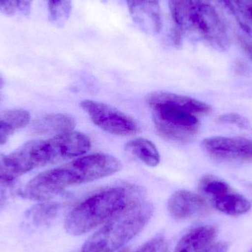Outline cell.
<instances>
[{
  "label": "cell",
  "mask_w": 252,
  "mask_h": 252,
  "mask_svg": "<svg viewBox=\"0 0 252 252\" xmlns=\"http://www.w3.org/2000/svg\"><path fill=\"white\" fill-rule=\"evenodd\" d=\"M117 252H130V250H129L128 249L124 248Z\"/></svg>",
  "instance_id": "obj_31"
},
{
  "label": "cell",
  "mask_w": 252,
  "mask_h": 252,
  "mask_svg": "<svg viewBox=\"0 0 252 252\" xmlns=\"http://www.w3.org/2000/svg\"><path fill=\"white\" fill-rule=\"evenodd\" d=\"M217 236L214 226H198L182 237L173 252H210Z\"/></svg>",
  "instance_id": "obj_13"
},
{
  "label": "cell",
  "mask_w": 252,
  "mask_h": 252,
  "mask_svg": "<svg viewBox=\"0 0 252 252\" xmlns=\"http://www.w3.org/2000/svg\"><path fill=\"white\" fill-rule=\"evenodd\" d=\"M200 190L211 198L231 192L230 187L220 179L205 176L201 179L199 185Z\"/></svg>",
  "instance_id": "obj_20"
},
{
  "label": "cell",
  "mask_w": 252,
  "mask_h": 252,
  "mask_svg": "<svg viewBox=\"0 0 252 252\" xmlns=\"http://www.w3.org/2000/svg\"><path fill=\"white\" fill-rule=\"evenodd\" d=\"M125 148L127 152L149 167H156L159 163V153L155 145L148 139L144 138L132 139L126 144Z\"/></svg>",
  "instance_id": "obj_16"
},
{
  "label": "cell",
  "mask_w": 252,
  "mask_h": 252,
  "mask_svg": "<svg viewBox=\"0 0 252 252\" xmlns=\"http://www.w3.org/2000/svg\"><path fill=\"white\" fill-rule=\"evenodd\" d=\"M26 145L32 170L81 157L92 146L87 135L73 130L44 140L30 141Z\"/></svg>",
  "instance_id": "obj_4"
},
{
  "label": "cell",
  "mask_w": 252,
  "mask_h": 252,
  "mask_svg": "<svg viewBox=\"0 0 252 252\" xmlns=\"http://www.w3.org/2000/svg\"><path fill=\"white\" fill-rule=\"evenodd\" d=\"M49 19L58 27H63L70 16L72 0H47Z\"/></svg>",
  "instance_id": "obj_19"
},
{
  "label": "cell",
  "mask_w": 252,
  "mask_h": 252,
  "mask_svg": "<svg viewBox=\"0 0 252 252\" xmlns=\"http://www.w3.org/2000/svg\"><path fill=\"white\" fill-rule=\"evenodd\" d=\"M154 207L146 200L129 206L105 222L87 240L81 252H117L147 226Z\"/></svg>",
  "instance_id": "obj_3"
},
{
  "label": "cell",
  "mask_w": 252,
  "mask_h": 252,
  "mask_svg": "<svg viewBox=\"0 0 252 252\" xmlns=\"http://www.w3.org/2000/svg\"><path fill=\"white\" fill-rule=\"evenodd\" d=\"M207 209V203L202 197L188 190L174 192L167 203L169 213L176 220L190 219Z\"/></svg>",
  "instance_id": "obj_11"
},
{
  "label": "cell",
  "mask_w": 252,
  "mask_h": 252,
  "mask_svg": "<svg viewBox=\"0 0 252 252\" xmlns=\"http://www.w3.org/2000/svg\"><path fill=\"white\" fill-rule=\"evenodd\" d=\"M146 100L150 106L155 104L169 105L177 109L186 111L195 116L207 115L211 111L210 106L204 102L186 96L165 92L151 93L147 97Z\"/></svg>",
  "instance_id": "obj_12"
},
{
  "label": "cell",
  "mask_w": 252,
  "mask_h": 252,
  "mask_svg": "<svg viewBox=\"0 0 252 252\" xmlns=\"http://www.w3.org/2000/svg\"><path fill=\"white\" fill-rule=\"evenodd\" d=\"M198 1L199 36L216 50L226 51L230 46L229 30L235 24L237 25L229 0Z\"/></svg>",
  "instance_id": "obj_5"
},
{
  "label": "cell",
  "mask_w": 252,
  "mask_h": 252,
  "mask_svg": "<svg viewBox=\"0 0 252 252\" xmlns=\"http://www.w3.org/2000/svg\"><path fill=\"white\" fill-rule=\"evenodd\" d=\"M213 206L221 213L236 216L247 213L251 209V203L245 197L231 192L211 198Z\"/></svg>",
  "instance_id": "obj_15"
},
{
  "label": "cell",
  "mask_w": 252,
  "mask_h": 252,
  "mask_svg": "<svg viewBox=\"0 0 252 252\" xmlns=\"http://www.w3.org/2000/svg\"><path fill=\"white\" fill-rule=\"evenodd\" d=\"M229 250V244L226 242H220L214 244L210 252H227Z\"/></svg>",
  "instance_id": "obj_28"
},
{
  "label": "cell",
  "mask_w": 252,
  "mask_h": 252,
  "mask_svg": "<svg viewBox=\"0 0 252 252\" xmlns=\"http://www.w3.org/2000/svg\"><path fill=\"white\" fill-rule=\"evenodd\" d=\"M240 31L252 33V0H229Z\"/></svg>",
  "instance_id": "obj_17"
},
{
  "label": "cell",
  "mask_w": 252,
  "mask_h": 252,
  "mask_svg": "<svg viewBox=\"0 0 252 252\" xmlns=\"http://www.w3.org/2000/svg\"><path fill=\"white\" fill-rule=\"evenodd\" d=\"M145 199L142 188L120 185L93 194L72 209L66 216L64 228L72 236L91 232L129 206Z\"/></svg>",
  "instance_id": "obj_2"
},
{
  "label": "cell",
  "mask_w": 252,
  "mask_h": 252,
  "mask_svg": "<svg viewBox=\"0 0 252 252\" xmlns=\"http://www.w3.org/2000/svg\"><path fill=\"white\" fill-rule=\"evenodd\" d=\"M151 107L156 129L162 137L185 142L198 133L200 123L195 115L169 105L155 104Z\"/></svg>",
  "instance_id": "obj_6"
},
{
  "label": "cell",
  "mask_w": 252,
  "mask_h": 252,
  "mask_svg": "<svg viewBox=\"0 0 252 252\" xmlns=\"http://www.w3.org/2000/svg\"><path fill=\"white\" fill-rule=\"evenodd\" d=\"M75 126V120L70 116L62 114H50L37 120L33 128L38 134L55 136L72 131Z\"/></svg>",
  "instance_id": "obj_14"
},
{
  "label": "cell",
  "mask_w": 252,
  "mask_h": 252,
  "mask_svg": "<svg viewBox=\"0 0 252 252\" xmlns=\"http://www.w3.org/2000/svg\"><path fill=\"white\" fill-rule=\"evenodd\" d=\"M31 119L30 112L23 109H13L0 114V120L14 130L26 127Z\"/></svg>",
  "instance_id": "obj_21"
},
{
  "label": "cell",
  "mask_w": 252,
  "mask_h": 252,
  "mask_svg": "<svg viewBox=\"0 0 252 252\" xmlns=\"http://www.w3.org/2000/svg\"><path fill=\"white\" fill-rule=\"evenodd\" d=\"M15 130L0 120V145L7 142Z\"/></svg>",
  "instance_id": "obj_26"
},
{
  "label": "cell",
  "mask_w": 252,
  "mask_h": 252,
  "mask_svg": "<svg viewBox=\"0 0 252 252\" xmlns=\"http://www.w3.org/2000/svg\"><path fill=\"white\" fill-rule=\"evenodd\" d=\"M237 38L244 51L252 60V33H247L238 30Z\"/></svg>",
  "instance_id": "obj_23"
},
{
  "label": "cell",
  "mask_w": 252,
  "mask_h": 252,
  "mask_svg": "<svg viewBox=\"0 0 252 252\" xmlns=\"http://www.w3.org/2000/svg\"><path fill=\"white\" fill-rule=\"evenodd\" d=\"M60 208L61 204L59 203L43 201L31 209L30 216L35 224L44 226L56 219Z\"/></svg>",
  "instance_id": "obj_18"
},
{
  "label": "cell",
  "mask_w": 252,
  "mask_h": 252,
  "mask_svg": "<svg viewBox=\"0 0 252 252\" xmlns=\"http://www.w3.org/2000/svg\"><path fill=\"white\" fill-rule=\"evenodd\" d=\"M133 22L143 32L157 34L162 28L159 0H126Z\"/></svg>",
  "instance_id": "obj_9"
},
{
  "label": "cell",
  "mask_w": 252,
  "mask_h": 252,
  "mask_svg": "<svg viewBox=\"0 0 252 252\" xmlns=\"http://www.w3.org/2000/svg\"><path fill=\"white\" fill-rule=\"evenodd\" d=\"M15 182L6 180V179L0 178V205L7 199L10 192L13 190Z\"/></svg>",
  "instance_id": "obj_24"
},
{
  "label": "cell",
  "mask_w": 252,
  "mask_h": 252,
  "mask_svg": "<svg viewBox=\"0 0 252 252\" xmlns=\"http://www.w3.org/2000/svg\"><path fill=\"white\" fill-rule=\"evenodd\" d=\"M17 8L16 0H0V12L6 16H13Z\"/></svg>",
  "instance_id": "obj_25"
},
{
  "label": "cell",
  "mask_w": 252,
  "mask_h": 252,
  "mask_svg": "<svg viewBox=\"0 0 252 252\" xmlns=\"http://www.w3.org/2000/svg\"><path fill=\"white\" fill-rule=\"evenodd\" d=\"M121 168L122 163L113 156H84L37 175L25 187V195L32 201H50L67 188L112 176Z\"/></svg>",
  "instance_id": "obj_1"
},
{
  "label": "cell",
  "mask_w": 252,
  "mask_h": 252,
  "mask_svg": "<svg viewBox=\"0 0 252 252\" xmlns=\"http://www.w3.org/2000/svg\"><path fill=\"white\" fill-rule=\"evenodd\" d=\"M218 123L222 124L235 125L241 128L249 130L251 127L250 123L247 118L237 113H229L221 115L218 118Z\"/></svg>",
  "instance_id": "obj_22"
},
{
  "label": "cell",
  "mask_w": 252,
  "mask_h": 252,
  "mask_svg": "<svg viewBox=\"0 0 252 252\" xmlns=\"http://www.w3.org/2000/svg\"><path fill=\"white\" fill-rule=\"evenodd\" d=\"M32 0H16V4L19 10L25 16H28L31 10Z\"/></svg>",
  "instance_id": "obj_27"
},
{
  "label": "cell",
  "mask_w": 252,
  "mask_h": 252,
  "mask_svg": "<svg viewBox=\"0 0 252 252\" xmlns=\"http://www.w3.org/2000/svg\"><path fill=\"white\" fill-rule=\"evenodd\" d=\"M201 146L212 158L222 161H252V141L243 137L207 138Z\"/></svg>",
  "instance_id": "obj_8"
},
{
  "label": "cell",
  "mask_w": 252,
  "mask_h": 252,
  "mask_svg": "<svg viewBox=\"0 0 252 252\" xmlns=\"http://www.w3.org/2000/svg\"><path fill=\"white\" fill-rule=\"evenodd\" d=\"M250 252H252V250H251V251H250Z\"/></svg>",
  "instance_id": "obj_32"
},
{
  "label": "cell",
  "mask_w": 252,
  "mask_h": 252,
  "mask_svg": "<svg viewBox=\"0 0 252 252\" xmlns=\"http://www.w3.org/2000/svg\"><path fill=\"white\" fill-rule=\"evenodd\" d=\"M4 81H3L2 78H1V77H0V90H1V89L3 88V87H4Z\"/></svg>",
  "instance_id": "obj_29"
},
{
  "label": "cell",
  "mask_w": 252,
  "mask_h": 252,
  "mask_svg": "<svg viewBox=\"0 0 252 252\" xmlns=\"http://www.w3.org/2000/svg\"><path fill=\"white\" fill-rule=\"evenodd\" d=\"M4 156H5L4 154L0 153V166H1V162H2L3 158H4Z\"/></svg>",
  "instance_id": "obj_30"
},
{
  "label": "cell",
  "mask_w": 252,
  "mask_h": 252,
  "mask_svg": "<svg viewBox=\"0 0 252 252\" xmlns=\"http://www.w3.org/2000/svg\"><path fill=\"white\" fill-rule=\"evenodd\" d=\"M173 26L179 28L185 35H199L200 13L198 0H168Z\"/></svg>",
  "instance_id": "obj_10"
},
{
  "label": "cell",
  "mask_w": 252,
  "mask_h": 252,
  "mask_svg": "<svg viewBox=\"0 0 252 252\" xmlns=\"http://www.w3.org/2000/svg\"><path fill=\"white\" fill-rule=\"evenodd\" d=\"M81 107L94 125L107 133L118 136H133L139 130L136 123L119 109L106 103L91 100H83Z\"/></svg>",
  "instance_id": "obj_7"
}]
</instances>
